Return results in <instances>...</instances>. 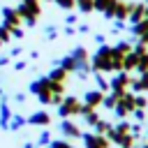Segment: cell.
<instances>
[{"label":"cell","instance_id":"6da1fadb","mask_svg":"<svg viewBox=\"0 0 148 148\" xmlns=\"http://www.w3.org/2000/svg\"><path fill=\"white\" fill-rule=\"evenodd\" d=\"M18 16L28 23V25H35V21H37V16H39V2L37 0H21V5H18Z\"/></svg>","mask_w":148,"mask_h":148},{"label":"cell","instance_id":"7a4b0ae2","mask_svg":"<svg viewBox=\"0 0 148 148\" xmlns=\"http://www.w3.org/2000/svg\"><path fill=\"white\" fill-rule=\"evenodd\" d=\"M81 102L76 99V97H65L60 104H58V113L62 116V118H69V116H76V113H81Z\"/></svg>","mask_w":148,"mask_h":148},{"label":"cell","instance_id":"3957f363","mask_svg":"<svg viewBox=\"0 0 148 148\" xmlns=\"http://www.w3.org/2000/svg\"><path fill=\"white\" fill-rule=\"evenodd\" d=\"M2 25H7L9 30H16V28L21 25V16H18V12L12 9V7H5V9H2Z\"/></svg>","mask_w":148,"mask_h":148},{"label":"cell","instance_id":"277c9868","mask_svg":"<svg viewBox=\"0 0 148 148\" xmlns=\"http://www.w3.org/2000/svg\"><path fill=\"white\" fill-rule=\"evenodd\" d=\"M83 136V143H86V148H109V139L106 136H102V134H81Z\"/></svg>","mask_w":148,"mask_h":148},{"label":"cell","instance_id":"5b68a950","mask_svg":"<svg viewBox=\"0 0 148 148\" xmlns=\"http://www.w3.org/2000/svg\"><path fill=\"white\" fill-rule=\"evenodd\" d=\"M60 130H62V134H65V136H74V139H76V136H81L79 127H76V125H74L72 120H67V118H65V120L60 123Z\"/></svg>","mask_w":148,"mask_h":148},{"label":"cell","instance_id":"8992f818","mask_svg":"<svg viewBox=\"0 0 148 148\" xmlns=\"http://www.w3.org/2000/svg\"><path fill=\"white\" fill-rule=\"evenodd\" d=\"M28 123H30V125H49V123H51V116H49L46 111H37V113H32V116L28 118Z\"/></svg>","mask_w":148,"mask_h":148},{"label":"cell","instance_id":"52a82bcc","mask_svg":"<svg viewBox=\"0 0 148 148\" xmlns=\"http://www.w3.org/2000/svg\"><path fill=\"white\" fill-rule=\"evenodd\" d=\"M102 97H104V95H102L99 90H90V92H86V104L95 109V106L102 104Z\"/></svg>","mask_w":148,"mask_h":148},{"label":"cell","instance_id":"ba28073f","mask_svg":"<svg viewBox=\"0 0 148 148\" xmlns=\"http://www.w3.org/2000/svg\"><path fill=\"white\" fill-rule=\"evenodd\" d=\"M9 39H12V30H9L7 25H0V42H2V44H7Z\"/></svg>","mask_w":148,"mask_h":148},{"label":"cell","instance_id":"9c48e42d","mask_svg":"<svg viewBox=\"0 0 148 148\" xmlns=\"http://www.w3.org/2000/svg\"><path fill=\"white\" fill-rule=\"evenodd\" d=\"M23 125H25V118H23V116H12V125H9L12 130H18V127H23Z\"/></svg>","mask_w":148,"mask_h":148},{"label":"cell","instance_id":"30bf717a","mask_svg":"<svg viewBox=\"0 0 148 148\" xmlns=\"http://www.w3.org/2000/svg\"><path fill=\"white\" fill-rule=\"evenodd\" d=\"M49 148H74L72 143H67V141H53Z\"/></svg>","mask_w":148,"mask_h":148},{"label":"cell","instance_id":"8fae6325","mask_svg":"<svg viewBox=\"0 0 148 148\" xmlns=\"http://www.w3.org/2000/svg\"><path fill=\"white\" fill-rule=\"evenodd\" d=\"M56 2H58V5L62 7V9H69V7L74 5V0H56Z\"/></svg>","mask_w":148,"mask_h":148},{"label":"cell","instance_id":"7c38bea8","mask_svg":"<svg viewBox=\"0 0 148 148\" xmlns=\"http://www.w3.org/2000/svg\"><path fill=\"white\" fill-rule=\"evenodd\" d=\"M39 143H49V132H44V134L39 136Z\"/></svg>","mask_w":148,"mask_h":148},{"label":"cell","instance_id":"4fadbf2b","mask_svg":"<svg viewBox=\"0 0 148 148\" xmlns=\"http://www.w3.org/2000/svg\"><path fill=\"white\" fill-rule=\"evenodd\" d=\"M14 69H25V62H23V60H18V62L14 65Z\"/></svg>","mask_w":148,"mask_h":148},{"label":"cell","instance_id":"5bb4252c","mask_svg":"<svg viewBox=\"0 0 148 148\" xmlns=\"http://www.w3.org/2000/svg\"><path fill=\"white\" fill-rule=\"evenodd\" d=\"M7 62H9V56H2L0 58V65H7Z\"/></svg>","mask_w":148,"mask_h":148},{"label":"cell","instance_id":"9a60e30c","mask_svg":"<svg viewBox=\"0 0 148 148\" xmlns=\"http://www.w3.org/2000/svg\"><path fill=\"white\" fill-rule=\"evenodd\" d=\"M0 46H2V42H0Z\"/></svg>","mask_w":148,"mask_h":148},{"label":"cell","instance_id":"2e32d148","mask_svg":"<svg viewBox=\"0 0 148 148\" xmlns=\"http://www.w3.org/2000/svg\"><path fill=\"white\" fill-rule=\"evenodd\" d=\"M0 92H2V90H0Z\"/></svg>","mask_w":148,"mask_h":148}]
</instances>
